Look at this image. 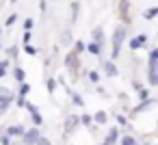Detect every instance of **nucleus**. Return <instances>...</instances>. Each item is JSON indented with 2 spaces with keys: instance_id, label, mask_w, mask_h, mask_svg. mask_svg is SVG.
Returning <instances> with one entry per match:
<instances>
[{
  "instance_id": "obj_22",
  "label": "nucleus",
  "mask_w": 158,
  "mask_h": 145,
  "mask_svg": "<svg viewBox=\"0 0 158 145\" xmlns=\"http://www.w3.org/2000/svg\"><path fill=\"white\" fill-rule=\"evenodd\" d=\"M0 145H11V141H9L7 134H0Z\"/></svg>"
},
{
  "instance_id": "obj_11",
  "label": "nucleus",
  "mask_w": 158,
  "mask_h": 145,
  "mask_svg": "<svg viewBox=\"0 0 158 145\" xmlns=\"http://www.w3.org/2000/svg\"><path fill=\"white\" fill-rule=\"evenodd\" d=\"M117 136H119V134H117V130H110V132H108V139H106V143H104V145H113V143L117 141Z\"/></svg>"
},
{
  "instance_id": "obj_1",
  "label": "nucleus",
  "mask_w": 158,
  "mask_h": 145,
  "mask_svg": "<svg viewBox=\"0 0 158 145\" xmlns=\"http://www.w3.org/2000/svg\"><path fill=\"white\" fill-rule=\"evenodd\" d=\"M123 37H126V28H117L115 31V35H113V59H117L119 56V48H121V41H123Z\"/></svg>"
},
{
  "instance_id": "obj_29",
  "label": "nucleus",
  "mask_w": 158,
  "mask_h": 145,
  "mask_svg": "<svg viewBox=\"0 0 158 145\" xmlns=\"http://www.w3.org/2000/svg\"><path fill=\"white\" fill-rule=\"evenodd\" d=\"M117 121H119V123H121V126H128V119H126V117H123V115H117Z\"/></svg>"
},
{
  "instance_id": "obj_3",
  "label": "nucleus",
  "mask_w": 158,
  "mask_h": 145,
  "mask_svg": "<svg viewBox=\"0 0 158 145\" xmlns=\"http://www.w3.org/2000/svg\"><path fill=\"white\" fill-rule=\"evenodd\" d=\"M22 136H24V143H26V145H33V143H37V141H39V130H37V128H33L31 132H24Z\"/></svg>"
},
{
  "instance_id": "obj_13",
  "label": "nucleus",
  "mask_w": 158,
  "mask_h": 145,
  "mask_svg": "<svg viewBox=\"0 0 158 145\" xmlns=\"http://www.w3.org/2000/svg\"><path fill=\"white\" fill-rule=\"evenodd\" d=\"M156 13H158V7H152V9H147L143 15H145L147 20H152V18H156Z\"/></svg>"
},
{
  "instance_id": "obj_16",
  "label": "nucleus",
  "mask_w": 158,
  "mask_h": 145,
  "mask_svg": "<svg viewBox=\"0 0 158 145\" xmlns=\"http://www.w3.org/2000/svg\"><path fill=\"white\" fill-rule=\"evenodd\" d=\"M156 61H158V50L154 48V50L149 52V65H156Z\"/></svg>"
},
{
  "instance_id": "obj_19",
  "label": "nucleus",
  "mask_w": 158,
  "mask_h": 145,
  "mask_svg": "<svg viewBox=\"0 0 158 145\" xmlns=\"http://www.w3.org/2000/svg\"><path fill=\"white\" fill-rule=\"evenodd\" d=\"M78 121H82V123H85V126H91V123H93V119H91V117H89V115H82V117H80V119H78Z\"/></svg>"
},
{
  "instance_id": "obj_6",
  "label": "nucleus",
  "mask_w": 158,
  "mask_h": 145,
  "mask_svg": "<svg viewBox=\"0 0 158 145\" xmlns=\"http://www.w3.org/2000/svg\"><path fill=\"white\" fill-rule=\"evenodd\" d=\"M149 85H158V67L156 65H149Z\"/></svg>"
},
{
  "instance_id": "obj_26",
  "label": "nucleus",
  "mask_w": 158,
  "mask_h": 145,
  "mask_svg": "<svg viewBox=\"0 0 158 145\" xmlns=\"http://www.w3.org/2000/svg\"><path fill=\"white\" fill-rule=\"evenodd\" d=\"M46 85H48V91H54V87H56V82H54L52 78H48V82H46Z\"/></svg>"
},
{
  "instance_id": "obj_14",
  "label": "nucleus",
  "mask_w": 158,
  "mask_h": 145,
  "mask_svg": "<svg viewBox=\"0 0 158 145\" xmlns=\"http://www.w3.org/2000/svg\"><path fill=\"white\" fill-rule=\"evenodd\" d=\"M31 117H33V123H35V126H41V121H44V119H41V115H39V110H35V113H31Z\"/></svg>"
},
{
  "instance_id": "obj_18",
  "label": "nucleus",
  "mask_w": 158,
  "mask_h": 145,
  "mask_svg": "<svg viewBox=\"0 0 158 145\" xmlns=\"http://www.w3.org/2000/svg\"><path fill=\"white\" fill-rule=\"evenodd\" d=\"M139 97L141 100H149V91L147 89H139Z\"/></svg>"
},
{
  "instance_id": "obj_27",
  "label": "nucleus",
  "mask_w": 158,
  "mask_h": 145,
  "mask_svg": "<svg viewBox=\"0 0 158 145\" xmlns=\"http://www.w3.org/2000/svg\"><path fill=\"white\" fill-rule=\"evenodd\" d=\"M72 100H74V102H76L78 106H82V100H80V95H76L74 91H72Z\"/></svg>"
},
{
  "instance_id": "obj_25",
  "label": "nucleus",
  "mask_w": 158,
  "mask_h": 145,
  "mask_svg": "<svg viewBox=\"0 0 158 145\" xmlns=\"http://www.w3.org/2000/svg\"><path fill=\"white\" fill-rule=\"evenodd\" d=\"M89 80H91V82H98V80H100V74H98V72H91V74H89Z\"/></svg>"
},
{
  "instance_id": "obj_20",
  "label": "nucleus",
  "mask_w": 158,
  "mask_h": 145,
  "mask_svg": "<svg viewBox=\"0 0 158 145\" xmlns=\"http://www.w3.org/2000/svg\"><path fill=\"white\" fill-rule=\"evenodd\" d=\"M121 145H136V143H134L132 136H123V139H121Z\"/></svg>"
},
{
  "instance_id": "obj_23",
  "label": "nucleus",
  "mask_w": 158,
  "mask_h": 145,
  "mask_svg": "<svg viewBox=\"0 0 158 145\" xmlns=\"http://www.w3.org/2000/svg\"><path fill=\"white\" fill-rule=\"evenodd\" d=\"M76 15H78V2L72 5V20H76Z\"/></svg>"
},
{
  "instance_id": "obj_15",
  "label": "nucleus",
  "mask_w": 158,
  "mask_h": 145,
  "mask_svg": "<svg viewBox=\"0 0 158 145\" xmlns=\"http://www.w3.org/2000/svg\"><path fill=\"white\" fill-rule=\"evenodd\" d=\"M87 50H89L91 54H98V52H100V44H95V41H93V44H89V46H87Z\"/></svg>"
},
{
  "instance_id": "obj_12",
  "label": "nucleus",
  "mask_w": 158,
  "mask_h": 145,
  "mask_svg": "<svg viewBox=\"0 0 158 145\" xmlns=\"http://www.w3.org/2000/svg\"><path fill=\"white\" fill-rule=\"evenodd\" d=\"M76 123H78V117H69V119H67V123H65V130H67V132H69V130H74V126H76Z\"/></svg>"
},
{
  "instance_id": "obj_9",
  "label": "nucleus",
  "mask_w": 158,
  "mask_h": 145,
  "mask_svg": "<svg viewBox=\"0 0 158 145\" xmlns=\"http://www.w3.org/2000/svg\"><path fill=\"white\" fill-rule=\"evenodd\" d=\"M93 121H95V123H106V113H104V110H98L95 117H93Z\"/></svg>"
},
{
  "instance_id": "obj_10",
  "label": "nucleus",
  "mask_w": 158,
  "mask_h": 145,
  "mask_svg": "<svg viewBox=\"0 0 158 145\" xmlns=\"http://www.w3.org/2000/svg\"><path fill=\"white\" fill-rule=\"evenodd\" d=\"M152 104H154V100H143V102H141V104L134 108V113H141L143 108H147V106H152Z\"/></svg>"
},
{
  "instance_id": "obj_30",
  "label": "nucleus",
  "mask_w": 158,
  "mask_h": 145,
  "mask_svg": "<svg viewBox=\"0 0 158 145\" xmlns=\"http://www.w3.org/2000/svg\"><path fill=\"white\" fill-rule=\"evenodd\" d=\"M128 11V0H121V13Z\"/></svg>"
},
{
  "instance_id": "obj_31",
  "label": "nucleus",
  "mask_w": 158,
  "mask_h": 145,
  "mask_svg": "<svg viewBox=\"0 0 158 145\" xmlns=\"http://www.w3.org/2000/svg\"><path fill=\"white\" fill-rule=\"evenodd\" d=\"M26 52H28V54H37V50H35L33 46H26Z\"/></svg>"
},
{
  "instance_id": "obj_7",
  "label": "nucleus",
  "mask_w": 158,
  "mask_h": 145,
  "mask_svg": "<svg viewBox=\"0 0 158 145\" xmlns=\"http://www.w3.org/2000/svg\"><path fill=\"white\" fill-rule=\"evenodd\" d=\"M22 134H24V128L22 126H11L7 130V136H22Z\"/></svg>"
},
{
  "instance_id": "obj_5",
  "label": "nucleus",
  "mask_w": 158,
  "mask_h": 145,
  "mask_svg": "<svg viewBox=\"0 0 158 145\" xmlns=\"http://www.w3.org/2000/svg\"><path fill=\"white\" fill-rule=\"evenodd\" d=\"M104 72H106V76H117V65L113 63V61H104Z\"/></svg>"
},
{
  "instance_id": "obj_24",
  "label": "nucleus",
  "mask_w": 158,
  "mask_h": 145,
  "mask_svg": "<svg viewBox=\"0 0 158 145\" xmlns=\"http://www.w3.org/2000/svg\"><path fill=\"white\" fill-rule=\"evenodd\" d=\"M93 37H95V44H100V39H102V31L95 28V31H93Z\"/></svg>"
},
{
  "instance_id": "obj_4",
  "label": "nucleus",
  "mask_w": 158,
  "mask_h": 145,
  "mask_svg": "<svg viewBox=\"0 0 158 145\" xmlns=\"http://www.w3.org/2000/svg\"><path fill=\"white\" fill-rule=\"evenodd\" d=\"M145 44H147V35H136V37L130 41V48H132V50H139V48H143Z\"/></svg>"
},
{
  "instance_id": "obj_2",
  "label": "nucleus",
  "mask_w": 158,
  "mask_h": 145,
  "mask_svg": "<svg viewBox=\"0 0 158 145\" xmlns=\"http://www.w3.org/2000/svg\"><path fill=\"white\" fill-rule=\"evenodd\" d=\"M11 100H13V95H11L7 89H0V113H5V110H7V106H9Z\"/></svg>"
},
{
  "instance_id": "obj_28",
  "label": "nucleus",
  "mask_w": 158,
  "mask_h": 145,
  "mask_svg": "<svg viewBox=\"0 0 158 145\" xmlns=\"http://www.w3.org/2000/svg\"><path fill=\"white\" fill-rule=\"evenodd\" d=\"M69 39H72V37H69V31H65V33H63V44H72Z\"/></svg>"
},
{
  "instance_id": "obj_21",
  "label": "nucleus",
  "mask_w": 158,
  "mask_h": 145,
  "mask_svg": "<svg viewBox=\"0 0 158 145\" xmlns=\"http://www.w3.org/2000/svg\"><path fill=\"white\" fill-rule=\"evenodd\" d=\"M33 26H35V20H31V18H28V20L24 22V28H26V33H28V31H31Z\"/></svg>"
},
{
  "instance_id": "obj_17",
  "label": "nucleus",
  "mask_w": 158,
  "mask_h": 145,
  "mask_svg": "<svg viewBox=\"0 0 158 145\" xmlns=\"http://www.w3.org/2000/svg\"><path fill=\"white\" fill-rule=\"evenodd\" d=\"M28 91H31V87H28L26 82H22V87H20V97H24V95H26Z\"/></svg>"
},
{
  "instance_id": "obj_8",
  "label": "nucleus",
  "mask_w": 158,
  "mask_h": 145,
  "mask_svg": "<svg viewBox=\"0 0 158 145\" xmlns=\"http://www.w3.org/2000/svg\"><path fill=\"white\" fill-rule=\"evenodd\" d=\"M13 76H15V80H18V82H24V78H26V74H24V69H22V67H15Z\"/></svg>"
},
{
  "instance_id": "obj_32",
  "label": "nucleus",
  "mask_w": 158,
  "mask_h": 145,
  "mask_svg": "<svg viewBox=\"0 0 158 145\" xmlns=\"http://www.w3.org/2000/svg\"><path fill=\"white\" fill-rule=\"evenodd\" d=\"M37 143H39V145H50V141H46V139H41V136H39V141H37Z\"/></svg>"
}]
</instances>
